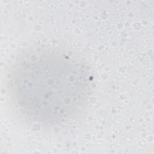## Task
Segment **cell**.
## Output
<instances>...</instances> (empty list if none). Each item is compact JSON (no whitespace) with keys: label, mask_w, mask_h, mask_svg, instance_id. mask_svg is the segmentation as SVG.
<instances>
[{"label":"cell","mask_w":154,"mask_h":154,"mask_svg":"<svg viewBox=\"0 0 154 154\" xmlns=\"http://www.w3.org/2000/svg\"><path fill=\"white\" fill-rule=\"evenodd\" d=\"M93 81L90 69L76 56L55 49H30L17 58L10 70V105L26 125L61 126L87 105Z\"/></svg>","instance_id":"cell-1"}]
</instances>
